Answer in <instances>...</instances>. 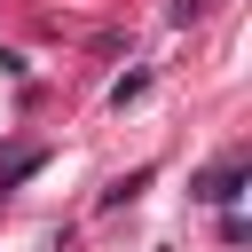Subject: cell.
I'll return each mask as SVG.
<instances>
[{"mask_svg": "<svg viewBox=\"0 0 252 252\" xmlns=\"http://www.w3.org/2000/svg\"><path fill=\"white\" fill-rule=\"evenodd\" d=\"M142 87H150V71H126V79H118V87H110V102H118V110H126V102H134V94H142Z\"/></svg>", "mask_w": 252, "mask_h": 252, "instance_id": "obj_2", "label": "cell"}, {"mask_svg": "<svg viewBox=\"0 0 252 252\" xmlns=\"http://www.w3.org/2000/svg\"><path fill=\"white\" fill-rule=\"evenodd\" d=\"M236 189H244V165H213V173L197 181V197H205V205H228Z\"/></svg>", "mask_w": 252, "mask_h": 252, "instance_id": "obj_1", "label": "cell"}, {"mask_svg": "<svg viewBox=\"0 0 252 252\" xmlns=\"http://www.w3.org/2000/svg\"><path fill=\"white\" fill-rule=\"evenodd\" d=\"M205 16V0H173V24H197Z\"/></svg>", "mask_w": 252, "mask_h": 252, "instance_id": "obj_3", "label": "cell"}]
</instances>
